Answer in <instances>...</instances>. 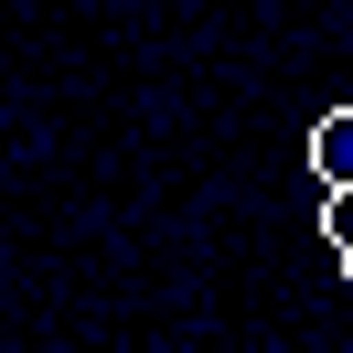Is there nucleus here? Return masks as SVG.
<instances>
[{
	"instance_id": "1",
	"label": "nucleus",
	"mask_w": 353,
	"mask_h": 353,
	"mask_svg": "<svg viewBox=\"0 0 353 353\" xmlns=\"http://www.w3.org/2000/svg\"><path fill=\"white\" fill-rule=\"evenodd\" d=\"M310 172H321V193H332V182H353V108H332L321 129H310Z\"/></svg>"
},
{
	"instance_id": "3",
	"label": "nucleus",
	"mask_w": 353,
	"mask_h": 353,
	"mask_svg": "<svg viewBox=\"0 0 353 353\" xmlns=\"http://www.w3.org/2000/svg\"><path fill=\"white\" fill-rule=\"evenodd\" d=\"M343 268H353V246H343Z\"/></svg>"
},
{
	"instance_id": "2",
	"label": "nucleus",
	"mask_w": 353,
	"mask_h": 353,
	"mask_svg": "<svg viewBox=\"0 0 353 353\" xmlns=\"http://www.w3.org/2000/svg\"><path fill=\"white\" fill-rule=\"evenodd\" d=\"M321 225H332V246H353V182H332V214Z\"/></svg>"
}]
</instances>
